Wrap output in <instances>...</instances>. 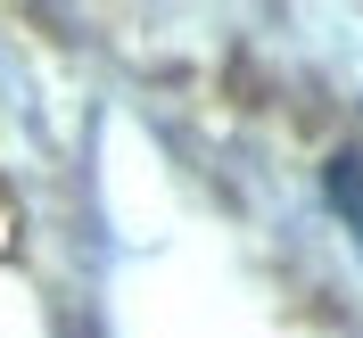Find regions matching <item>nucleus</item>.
<instances>
[{"mask_svg": "<svg viewBox=\"0 0 363 338\" xmlns=\"http://www.w3.org/2000/svg\"><path fill=\"white\" fill-rule=\"evenodd\" d=\"M330 198L347 206V223H355V240H363V165H355V157L330 165Z\"/></svg>", "mask_w": 363, "mask_h": 338, "instance_id": "1", "label": "nucleus"}]
</instances>
